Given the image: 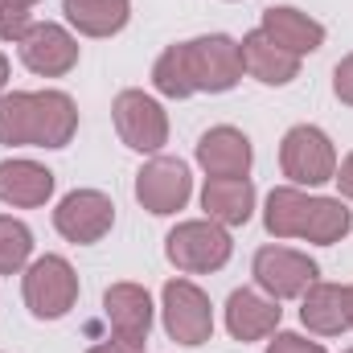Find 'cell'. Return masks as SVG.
<instances>
[{
  "label": "cell",
  "mask_w": 353,
  "mask_h": 353,
  "mask_svg": "<svg viewBox=\"0 0 353 353\" xmlns=\"http://www.w3.org/2000/svg\"><path fill=\"white\" fill-rule=\"evenodd\" d=\"M243 50L226 33H205L193 41L169 46L152 66V87L165 99L189 94H226L243 83Z\"/></svg>",
  "instance_id": "6da1fadb"
},
{
  "label": "cell",
  "mask_w": 353,
  "mask_h": 353,
  "mask_svg": "<svg viewBox=\"0 0 353 353\" xmlns=\"http://www.w3.org/2000/svg\"><path fill=\"white\" fill-rule=\"evenodd\" d=\"M33 255V230L21 218L0 214V275H17L29 267Z\"/></svg>",
  "instance_id": "7402d4cb"
},
{
  "label": "cell",
  "mask_w": 353,
  "mask_h": 353,
  "mask_svg": "<svg viewBox=\"0 0 353 353\" xmlns=\"http://www.w3.org/2000/svg\"><path fill=\"white\" fill-rule=\"evenodd\" d=\"M152 312H157L152 296L140 283H111L103 292V316H107L115 341H128V345L144 350L148 329H152Z\"/></svg>",
  "instance_id": "4fadbf2b"
},
{
  "label": "cell",
  "mask_w": 353,
  "mask_h": 353,
  "mask_svg": "<svg viewBox=\"0 0 353 353\" xmlns=\"http://www.w3.org/2000/svg\"><path fill=\"white\" fill-rule=\"evenodd\" d=\"M111 226H115V201L103 189H74L54 210V230L74 247H90L107 239Z\"/></svg>",
  "instance_id": "30bf717a"
},
{
  "label": "cell",
  "mask_w": 353,
  "mask_h": 353,
  "mask_svg": "<svg viewBox=\"0 0 353 353\" xmlns=\"http://www.w3.org/2000/svg\"><path fill=\"white\" fill-rule=\"evenodd\" d=\"M333 94L353 107V54H345L341 62H337V70H333Z\"/></svg>",
  "instance_id": "d4e9b609"
},
{
  "label": "cell",
  "mask_w": 353,
  "mask_h": 353,
  "mask_svg": "<svg viewBox=\"0 0 353 353\" xmlns=\"http://www.w3.org/2000/svg\"><path fill=\"white\" fill-rule=\"evenodd\" d=\"M161 316L165 333L176 345H205L214 337V304L193 279H169L161 292Z\"/></svg>",
  "instance_id": "8992f818"
},
{
  "label": "cell",
  "mask_w": 353,
  "mask_h": 353,
  "mask_svg": "<svg viewBox=\"0 0 353 353\" xmlns=\"http://www.w3.org/2000/svg\"><path fill=\"white\" fill-rule=\"evenodd\" d=\"M0 4H17V8H33L37 0H0Z\"/></svg>",
  "instance_id": "f546056e"
},
{
  "label": "cell",
  "mask_w": 353,
  "mask_h": 353,
  "mask_svg": "<svg viewBox=\"0 0 353 353\" xmlns=\"http://www.w3.org/2000/svg\"><path fill=\"white\" fill-rule=\"evenodd\" d=\"M345 321H350V329H353V283L345 288Z\"/></svg>",
  "instance_id": "83f0119b"
},
{
  "label": "cell",
  "mask_w": 353,
  "mask_h": 353,
  "mask_svg": "<svg viewBox=\"0 0 353 353\" xmlns=\"http://www.w3.org/2000/svg\"><path fill=\"white\" fill-rule=\"evenodd\" d=\"M201 210L218 226H247L255 214V185L251 176H205L201 185Z\"/></svg>",
  "instance_id": "2e32d148"
},
{
  "label": "cell",
  "mask_w": 353,
  "mask_h": 353,
  "mask_svg": "<svg viewBox=\"0 0 353 353\" xmlns=\"http://www.w3.org/2000/svg\"><path fill=\"white\" fill-rule=\"evenodd\" d=\"M111 119L132 152H161L169 144V115L144 90H119L111 103Z\"/></svg>",
  "instance_id": "ba28073f"
},
{
  "label": "cell",
  "mask_w": 353,
  "mask_h": 353,
  "mask_svg": "<svg viewBox=\"0 0 353 353\" xmlns=\"http://www.w3.org/2000/svg\"><path fill=\"white\" fill-rule=\"evenodd\" d=\"M279 316H283L279 300H271L259 288H239V292H230V300H226V329H230V337L243 341V345L271 337V333L279 329Z\"/></svg>",
  "instance_id": "5bb4252c"
},
{
  "label": "cell",
  "mask_w": 353,
  "mask_h": 353,
  "mask_svg": "<svg viewBox=\"0 0 353 353\" xmlns=\"http://www.w3.org/2000/svg\"><path fill=\"white\" fill-rule=\"evenodd\" d=\"M33 25H37V21H33V12H29V8L0 4V41H12V46H21V41H25V33H29Z\"/></svg>",
  "instance_id": "603a6c76"
},
{
  "label": "cell",
  "mask_w": 353,
  "mask_h": 353,
  "mask_svg": "<svg viewBox=\"0 0 353 353\" xmlns=\"http://www.w3.org/2000/svg\"><path fill=\"white\" fill-rule=\"evenodd\" d=\"M239 50H243V70L251 79H259L263 87H288L300 74V58L288 54L283 46H275L263 29H251L239 41Z\"/></svg>",
  "instance_id": "ac0fdd59"
},
{
  "label": "cell",
  "mask_w": 353,
  "mask_h": 353,
  "mask_svg": "<svg viewBox=\"0 0 353 353\" xmlns=\"http://www.w3.org/2000/svg\"><path fill=\"white\" fill-rule=\"evenodd\" d=\"M345 353H353V350H345Z\"/></svg>",
  "instance_id": "4dcf8cb0"
},
{
  "label": "cell",
  "mask_w": 353,
  "mask_h": 353,
  "mask_svg": "<svg viewBox=\"0 0 353 353\" xmlns=\"http://www.w3.org/2000/svg\"><path fill=\"white\" fill-rule=\"evenodd\" d=\"M62 12L83 37H115L132 17V0H62Z\"/></svg>",
  "instance_id": "44dd1931"
},
{
  "label": "cell",
  "mask_w": 353,
  "mask_h": 353,
  "mask_svg": "<svg viewBox=\"0 0 353 353\" xmlns=\"http://www.w3.org/2000/svg\"><path fill=\"white\" fill-rule=\"evenodd\" d=\"M87 353H144V350H136V345H128V341H115V337H107V341L90 345Z\"/></svg>",
  "instance_id": "4316f807"
},
{
  "label": "cell",
  "mask_w": 353,
  "mask_h": 353,
  "mask_svg": "<svg viewBox=\"0 0 353 353\" xmlns=\"http://www.w3.org/2000/svg\"><path fill=\"white\" fill-rule=\"evenodd\" d=\"M279 169L283 176L300 189V185H325V181H333L337 173V148H333V140L321 132V128H312V123H296L288 136H283V144H279Z\"/></svg>",
  "instance_id": "52a82bcc"
},
{
  "label": "cell",
  "mask_w": 353,
  "mask_h": 353,
  "mask_svg": "<svg viewBox=\"0 0 353 353\" xmlns=\"http://www.w3.org/2000/svg\"><path fill=\"white\" fill-rule=\"evenodd\" d=\"M79 132V107L66 90H4L0 144L8 148H66Z\"/></svg>",
  "instance_id": "7a4b0ae2"
},
{
  "label": "cell",
  "mask_w": 353,
  "mask_h": 353,
  "mask_svg": "<svg viewBox=\"0 0 353 353\" xmlns=\"http://www.w3.org/2000/svg\"><path fill=\"white\" fill-rule=\"evenodd\" d=\"M54 197V173L37 161H0V201L12 210H37Z\"/></svg>",
  "instance_id": "d6986e66"
},
{
  "label": "cell",
  "mask_w": 353,
  "mask_h": 353,
  "mask_svg": "<svg viewBox=\"0 0 353 353\" xmlns=\"http://www.w3.org/2000/svg\"><path fill=\"white\" fill-rule=\"evenodd\" d=\"M251 161H255V148H251L247 132H239L230 123L210 128L197 140V165L205 169V176H247Z\"/></svg>",
  "instance_id": "9a60e30c"
},
{
  "label": "cell",
  "mask_w": 353,
  "mask_h": 353,
  "mask_svg": "<svg viewBox=\"0 0 353 353\" xmlns=\"http://www.w3.org/2000/svg\"><path fill=\"white\" fill-rule=\"evenodd\" d=\"M21 296L37 321H62L79 304V275H74L70 259H62V255L33 259L21 275Z\"/></svg>",
  "instance_id": "5b68a950"
},
{
  "label": "cell",
  "mask_w": 353,
  "mask_h": 353,
  "mask_svg": "<svg viewBox=\"0 0 353 353\" xmlns=\"http://www.w3.org/2000/svg\"><path fill=\"white\" fill-rule=\"evenodd\" d=\"M189 197H193V176H189V165L181 157H152L136 173V201L157 218H169L176 210H185Z\"/></svg>",
  "instance_id": "8fae6325"
},
{
  "label": "cell",
  "mask_w": 353,
  "mask_h": 353,
  "mask_svg": "<svg viewBox=\"0 0 353 353\" xmlns=\"http://www.w3.org/2000/svg\"><path fill=\"white\" fill-rule=\"evenodd\" d=\"M251 271H255L259 292H267L271 300H300L321 279V267L312 263L304 251H292V247H279V243L259 247Z\"/></svg>",
  "instance_id": "9c48e42d"
},
{
  "label": "cell",
  "mask_w": 353,
  "mask_h": 353,
  "mask_svg": "<svg viewBox=\"0 0 353 353\" xmlns=\"http://www.w3.org/2000/svg\"><path fill=\"white\" fill-rule=\"evenodd\" d=\"M21 62L37 79H66L79 66V37L58 21H37L21 41Z\"/></svg>",
  "instance_id": "7c38bea8"
},
{
  "label": "cell",
  "mask_w": 353,
  "mask_h": 353,
  "mask_svg": "<svg viewBox=\"0 0 353 353\" xmlns=\"http://www.w3.org/2000/svg\"><path fill=\"white\" fill-rule=\"evenodd\" d=\"M263 226L271 239H304L316 247H333L353 230V214L341 197H312L296 185H279L267 193Z\"/></svg>",
  "instance_id": "3957f363"
},
{
  "label": "cell",
  "mask_w": 353,
  "mask_h": 353,
  "mask_svg": "<svg viewBox=\"0 0 353 353\" xmlns=\"http://www.w3.org/2000/svg\"><path fill=\"white\" fill-rule=\"evenodd\" d=\"M230 230L210 222V218H193V222H176L173 230L165 234V259L185 271V275H210L222 271L230 263Z\"/></svg>",
  "instance_id": "277c9868"
},
{
  "label": "cell",
  "mask_w": 353,
  "mask_h": 353,
  "mask_svg": "<svg viewBox=\"0 0 353 353\" xmlns=\"http://www.w3.org/2000/svg\"><path fill=\"white\" fill-rule=\"evenodd\" d=\"M4 87H8V58L0 54V94H4Z\"/></svg>",
  "instance_id": "f1b7e54d"
},
{
  "label": "cell",
  "mask_w": 353,
  "mask_h": 353,
  "mask_svg": "<svg viewBox=\"0 0 353 353\" xmlns=\"http://www.w3.org/2000/svg\"><path fill=\"white\" fill-rule=\"evenodd\" d=\"M259 29H263L275 46H283L288 54H296V58L316 54L325 46V25L316 17L292 8V4H271V8H263V25Z\"/></svg>",
  "instance_id": "e0dca14e"
},
{
  "label": "cell",
  "mask_w": 353,
  "mask_h": 353,
  "mask_svg": "<svg viewBox=\"0 0 353 353\" xmlns=\"http://www.w3.org/2000/svg\"><path fill=\"white\" fill-rule=\"evenodd\" d=\"M333 181H337V189H341V197H350L353 201V152L337 165V173H333Z\"/></svg>",
  "instance_id": "484cf974"
},
{
  "label": "cell",
  "mask_w": 353,
  "mask_h": 353,
  "mask_svg": "<svg viewBox=\"0 0 353 353\" xmlns=\"http://www.w3.org/2000/svg\"><path fill=\"white\" fill-rule=\"evenodd\" d=\"M267 353H325V345L321 341H308L300 333H271Z\"/></svg>",
  "instance_id": "cb8c5ba5"
},
{
  "label": "cell",
  "mask_w": 353,
  "mask_h": 353,
  "mask_svg": "<svg viewBox=\"0 0 353 353\" xmlns=\"http://www.w3.org/2000/svg\"><path fill=\"white\" fill-rule=\"evenodd\" d=\"M300 321H304V329L316 333V337H337V333H345V329H350V321H345V288L316 279V283L300 296Z\"/></svg>",
  "instance_id": "ffe728a7"
}]
</instances>
